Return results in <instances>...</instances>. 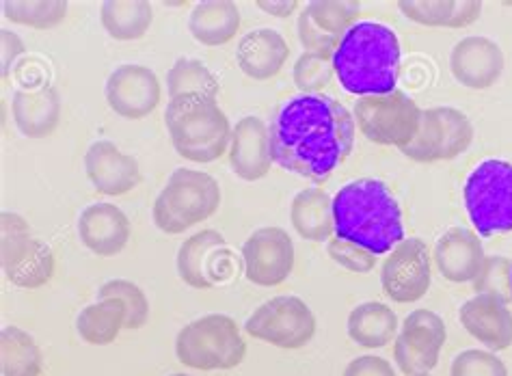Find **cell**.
Masks as SVG:
<instances>
[{"mask_svg": "<svg viewBox=\"0 0 512 376\" xmlns=\"http://www.w3.org/2000/svg\"><path fill=\"white\" fill-rule=\"evenodd\" d=\"M13 122L22 137L46 139L61 122V98L55 87L22 89L11 102Z\"/></svg>", "mask_w": 512, "mask_h": 376, "instance_id": "22", "label": "cell"}, {"mask_svg": "<svg viewBox=\"0 0 512 376\" xmlns=\"http://www.w3.org/2000/svg\"><path fill=\"white\" fill-rule=\"evenodd\" d=\"M355 117L331 96H296L271 124L273 163L312 182H325L353 152Z\"/></svg>", "mask_w": 512, "mask_h": 376, "instance_id": "1", "label": "cell"}, {"mask_svg": "<svg viewBox=\"0 0 512 376\" xmlns=\"http://www.w3.org/2000/svg\"><path fill=\"white\" fill-rule=\"evenodd\" d=\"M335 236L374 255H385L404 238V219L387 184L361 178L344 184L333 197Z\"/></svg>", "mask_w": 512, "mask_h": 376, "instance_id": "2", "label": "cell"}, {"mask_svg": "<svg viewBox=\"0 0 512 376\" xmlns=\"http://www.w3.org/2000/svg\"><path fill=\"white\" fill-rule=\"evenodd\" d=\"M245 331L260 342L296 351L314 340L316 316L299 297H275L247 318Z\"/></svg>", "mask_w": 512, "mask_h": 376, "instance_id": "10", "label": "cell"}, {"mask_svg": "<svg viewBox=\"0 0 512 376\" xmlns=\"http://www.w3.org/2000/svg\"><path fill=\"white\" fill-rule=\"evenodd\" d=\"M294 260V243L281 227H260L242 245L245 277L255 286L273 288L284 284L294 271Z\"/></svg>", "mask_w": 512, "mask_h": 376, "instance_id": "13", "label": "cell"}, {"mask_svg": "<svg viewBox=\"0 0 512 376\" xmlns=\"http://www.w3.org/2000/svg\"><path fill=\"white\" fill-rule=\"evenodd\" d=\"M3 271L13 286L37 290L46 286L52 275H55V253L42 240L33 238L20 258L11 266L3 268Z\"/></svg>", "mask_w": 512, "mask_h": 376, "instance_id": "33", "label": "cell"}, {"mask_svg": "<svg viewBox=\"0 0 512 376\" xmlns=\"http://www.w3.org/2000/svg\"><path fill=\"white\" fill-rule=\"evenodd\" d=\"M258 5L268 16L275 18H290L292 13L299 9V3L296 0H258Z\"/></svg>", "mask_w": 512, "mask_h": 376, "instance_id": "43", "label": "cell"}, {"mask_svg": "<svg viewBox=\"0 0 512 376\" xmlns=\"http://www.w3.org/2000/svg\"><path fill=\"white\" fill-rule=\"evenodd\" d=\"M398 9L404 18L422 26H443V29H465L482 13L478 0H400Z\"/></svg>", "mask_w": 512, "mask_h": 376, "instance_id": "26", "label": "cell"}, {"mask_svg": "<svg viewBox=\"0 0 512 376\" xmlns=\"http://www.w3.org/2000/svg\"><path fill=\"white\" fill-rule=\"evenodd\" d=\"M225 249V238L217 230H201L193 236H188L178 249V275L186 286L197 290H210L214 288V281L210 277V262L212 253Z\"/></svg>", "mask_w": 512, "mask_h": 376, "instance_id": "28", "label": "cell"}, {"mask_svg": "<svg viewBox=\"0 0 512 376\" xmlns=\"http://www.w3.org/2000/svg\"><path fill=\"white\" fill-rule=\"evenodd\" d=\"M78 335L91 346H109L126 329V305L117 299H100L87 305L76 318Z\"/></svg>", "mask_w": 512, "mask_h": 376, "instance_id": "30", "label": "cell"}, {"mask_svg": "<svg viewBox=\"0 0 512 376\" xmlns=\"http://www.w3.org/2000/svg\"><path fill=\"white\" fill-rule=\"evenodd\" d=\"M44 357L35 338L20 327H5L0 333V370L3 376H39Z\"/></svg>", "mask_w": 512, "mask_h": 376, "instance_id": "31", "label": "cell"}, {"mask_svg": "<svg viewBox=\"0 0 512 376\" xmlns=\"http://www.w3.org/2000/svg\"><path fill=\"white\" fill-rule=\"evenodd\" d=\"M229 167L240 180L258 182L268 176L273 167L271 128L262 117L247 115L232 130L229 143Z\"/></svg>", "mask_w": 512, "mask_h": 376, "instance_id": "17", "label": "cell"}, {"mask_svg": "<svg viewBox=\"0 0 512 376\" xmlns=\"http://www.w3.org/2000/svg\"><path fill=\"white\" fill-rule=\"evenodd\" d=\"M104 93L115 115L124 119H143L156 111L163 87L150 67L126 63L106 78Z\"/></svg>", "mask_w": 512, "mask_h": 376, "instance_id": "15", "label": "cell"}, {"mask_svg": "<svg viewBox=\"0 0 512 376\" xmlns=\"http://www.w3.org/2000/svg\"><path fill=\"white\" fill-rule=\"evenodd\" d=\"M335 76L333 57L320 55V52H303L294 63V85L303 96H318Z\"/></svg>", "mask_w": 512, "mask_h": 376, "instance_id": "36", "label": "cell"}, {"mask_svg": "<svg viewBox=\"0 0 512 376\" xmlns=\"http://www.w3.org/2000/svg\"><path fill=\"white\" fill-rule=\"evenodd\" d=\"M355 124L368 141L387 147H407L420 128L422 109L400 89L385 96H366L355 104Z\"/></svg>", "mask_w": 512, "mask_h": 376, "instance_id": "8", "label": "cell"}, {"mask_svg": "<svg viewBox=\"0 0 512 376\" xmlns=\"http://www.w3.org/2000/svg\"><path fill=\"white\" fill-rule=\"evenodd\" d=\"M290 221L303 240L309 243H329L335 236L333 221V197L325 188H305L296 193L290 204Z\"/></svg>", "mask_w": 512, "mask_h": 376, "instance_id": "24", "label": "cell"}, {"mask_svg": "<svg viewBox=\"0 0 512 376\" xmlns=\"http://www.w3.org/2000/svg\"><path fill=\"white\" fill-rule=\"evenodd\" d=\"M420 376H430V374H420Z\"/></svg>", "mask_w": 512, "mask_h": 376, "instance_id": "45", "label": "cell"}, {"mask_svg": "<svg viewBox=\"0 0 512 376\" xmlns=\"http://www.w3.org/2000/svg\"><path fill=\"white\" fill-rule=\"evenodd\" d=\"M87 178L98 193L119 197L141 184L139 160L124 154L111 141H96L85 154Z\"/></svg>", "mask_w": 512, "mask_h": 376, "instance_id": "18", "label": "cell"}, {"mask_svg": "<svg viewBox=\"0 0 512 376\" xmlns=\"http://www.w3.org/2000/svg\"><path fill=\"white\" fill-rule=\"evenodd\" d=\"M165 126L171 143L182 158L191 163H214L229 152L232 126L217 100L184 96L169 100Z\"/></svg>", "mask_w": 512, "mask_h": 376, "instance_id": "4", "label": "cell"}, {"mask_svg": "<svg viewBox=\"0 0 512 376\" xmlns=\"http://www.w3.org/2000/svg\"><path fill=\"white\" fill-rule=\"evenodd\" d=\"M448 340V329L443 318L430 310L411 312L400 325L394 340V361L402 374L420 376L430 374Z\"/></svg>", "mask_w": 512, "mask_h": 376, "instance_id": "12", "label": "cell"}, {"mask_svg": "<svg viewBox=\"0 0 512 376\" xmlns=\"http://www.w3.org/2000/svg\"><path fill=\"white\" fill-rule=\"evenodd\" d=\"M130 234V221L124 210H119L115 204H91L80 212V243L100 258H113V255L124 251Z\"/></svg>", "mask_w": 512, "mask_h": 376, "instance_id": "20", "label": "cell"}, {"mask_svg": "<svg viewBox=\"0 0 512 376\" xmlns=\"http://www.w3.org/2000/svg\"><path fill=\"white\" fill-rule=\"evenodd\" d=\"M433 281V255L422 238H404L381 266V286L394 303H417Z\"/></svg>", "mask_w": 512, "mask_h": 376, "instance_id": "11", "label": "cell"}, {"mask_svg": "<svg viewBox=\"0 0 512 376\" xmlns=\"http://www.w3.org/2000/svg\"><path fill=\"white\" fill-rule=\"evenodd\" d=\"M31 227L18 212L0 214V264L11 266L31 245Z\"/></svg>", "mask_w": 512, "mask_h": 376, "instance_id": "38", "label": "cell"}, {"mask_svg": "<svg viewBox=\"0 0 512 376\" xmlns=\"http://www.w3.org/2000/svg\"><path fill=\"white\" fill-rule=\"evenodd\" d=\"M471 143H474L471 119L452 106H435L422 111L417 134L400 152L415 163H439L465 154Z\"/></svg>", "mask_w": 512, "mask_h": 376, "instance_id": "9", "label": "cell"}, {"mask_svg": "<svg viewBox=\"0 0 512 376\" xmlns=\"http://www.w3.org/2000/svg\"><path fill=\"white\" fill-rule=\"evenodd\" d=\"M240 29V9L229 0H210L193 7L188 18V31L195 42L208 48H219L232 42Z\"/></svg>", "mask_w": 512, "mask_h": 376, "instance_id": "27", "label": "cell"}, {"mask_svg": "<svg viewBox=\"0 0 512 376\" xmlns=\"http://www.w3.org/2000/svg\"><path fill=\"white\" fill-rule=\"evenodd\" d=\"M344 376H398L394 366L379 355H361L350 361Z\"/></svg>", "mask_w": 512, "mask_h": 376, "instance_id": "41", "label": "cell"}, {"mask_svg": "<svg viewBox=\"0 0 512 376\" xmlns=\"http://www.w3.org/2000/svg\"><path fill=\"white\" fill-rule=\"evenodd\" d=\"M504 52L489 37L469 35L450 52V72L458 85L482 91L493 87L504 72Z\"/></svg>", "mask_w": 512, "mask_h": 376, "instance_id": "16", "label": "cell"}, {"mask_svg": "<svg viewBox=\"0 0 512 376\" xmlns=\"http://www.w3.org/2000/svg\"><path fill=\"white\" fill-rule=\"evenodd\" d=\"M171 376H188V374H171Z\"/></svg>", "mask_w": 512, "mask_h": 376, "instance_id": "44", "label": "cell"}, {"mask_svg": "<svg viewBox=\"0 0 512 376\" xmlns=\"http://www.w3.org/2000/svg\"><path fill=\"white\" fill-rule=\"evenodd\" d=\"M433 260L437 271L452 284H467L476 279L487 255H484L482 240L474 230L452 227L437 240Z\"/></svg>", "mask_w": 512, "mask_h": 376, "instance_id": "21", "label": "cell"}, {"mask_svg": "<svg viewBox=\"0 0 512 376\" xmlns=\"http://www.w3.org/2000/svg\"><path fill=\"white\" fill-rule=\"evenodd\" d=\"M327 253L335 264H340L342 268H346L348 273L366 275V273H372L374 266H376V255L374 253L366 251L355 243H348V240H342L338 236L329 240Z\"/></svg>", "mask_w": 512, "mask_h": 376, "instance_id": "40", "label": "cell"}, {"mask_svg": "<svg viewBox=\"0 0 512 376\" xmlns=\"http://www.w3.org/2000/svg\"><path fill=\"white\" fill-rule=\"evenodd\" d=\"M348 338L363 348H385L389 342L398 338L400 322L392 307L379 303V301H368L357 305L353 312L348 314Z\"/></svg>", "mask_w": 512, "mask_h": 376, "instance_id": "25", "label": "cell"}, {"mask_svg": "<svg viewBox=\"0 0 512 376\" xmlns=\"http://www.w3.org/2000/svg\"><path fill=\"white\" fill-rule=\"evenodd\" d=\"M450 376H508V368L495 353L469 348L454 357Z\"/></svg>", "mask_w": 512, "mask_h": 376, "instance_id": "39", "label": "cell"}, {"mask_svg": "<svg viewBox=\"0 0 512 376\" xmlns=\"http://www.w3.org/2000/svg\"><path fill=\"white\" fill-rule=\"evenodd\" d=\"M0 46H3V80L9 78L11 65L18 61V57L24 52L22 39L9 31V29H0Z\"/></svg>", "mask_w": 512, "mask_h": 376, "instance_id": "42", "label": "cell"}, {"mask_svg": "<svg viewBox=\"0 0 512 376\" xmlns=\"http://www.w3.org/2000/svg\"><path fill=\"white\" fill-rule=\"evenodd\" d=\"M5 18L29 29L48 31L59 26L67 16V3L61 0H3Z\"/></svg>", "mask_w": 512, "mask_h": 376, "instance_id": "34", "label": "cell"}, {"mask_svg": "<svg viewBox=\"0 0 512 376\" xmlns=\"http://www.w3.org/2000/svg\"><path fill=\"white\" fill-rule=\"evenodd\" d=\"M100 299H117L126 305V329L137 331L145 327L147 318H150V301H147L145 292L132 284L128 279H111L100 288Z\"/></svg>", "mask_w": 512, "mask_h": 376, "instance_id": "35", "label": "cell"}, {"mask_svg": "<svg viewBox=\"0 0 512 376\" xmlns=\"http://www.w3.org/2000/svg\"><path fill=\"white\" fill-rule=\"evenodd\" d=\"M290 57V46L275 29H255L236 46V63L253 80H268L281 72Z\"/></svg>", "mask_w": 512, "mask_h": 376, "instance_id": "23", "label": "cell"}, {"mask_svg": "<svg viewBox=\"0 0 512 376\" xmlns=\"http://www.w3.org/2000/svg\"><path fill=\"white\" fill-rule=\"evenodd\" d=\"M361 5L353 0H312L299 16V39L305 52L331 55L340 39L353 29L359 18Z\"/></svg>", "mask_w": 512, "mask_h": 376, "instance_id": "14", "label": "cell"}, {"mask_svg": "<svg viewBox=\"0 0 512 376\" xmlns=\"http://www.w3.org/2000/svg\"><path fill=\"white\" fill-rule=\"evenodd\" d=\"M167 91L169 100L184 96H201L217 100L221 93V85L206 63L197 59H178L167 74Z\"/></svg>", "mask_w": 512, "mask_h": 376, "instance_id": "32", "label": "cell"}, {"mask_svg": "<svg viewBox=\"0 0 512 376\" xmlns=\"http://www.w3.org/2000/svg\"><path fill=\"white\" fill-rule=\"evenodd\" d=\"M463 199L478 236L512 232V163L500 158L482 160L469 173Z\"/></svg>", "mask_w": 512, "mask_h": 376, "instance_id": "7", "label": "cell"}, {"mask_svg": "<svg viewBox=\"0 0 512 376\" xmlns=\"http://www.w3.org/2000/svg\"><path fill=\"white\" fill-rule=\"evenodd\" d=\"M402 48L398 35L381 22H357L333 52V70L353 96H385L396 91Z\"/></svg>", "mask_w": 512, "mask_h": 376, "instance_id": "3", "label": "cell"}, {"mask_svg": "<svg viewBox=\"0 0 512 376\" xmlns=\"http://www.w3.org/2000/svg\"><path fill=\"white\" fill-rule=\"evenodd\" d=\"M100 22L117 42H134L150 31L154 9L143 0H109L100 7Z\"/></svg>", "mask_w": 512, "mask_h": 376, "instance_id": "29", "label": "cell"}, {"mask_svg": "<svg viewBox=\"0 0 512 376\" xmlns=\"http://www.w3.org/2000/svg\"><path fill=\"white\" fill-rule=\"evenodd\" d=\"M175 355L180 364L193 370H232L245 359L247 342L234 318L208 314L180 329L175 338Z\"/></svg>", "mask_w": 512, "mask_h": 376, "instance_id": "6", "label": "cell"}, {"mask_svg": "<svg viewBox=\"0 0 512 376\" xmlns=\"http://www.w3.org/2000/svg\"><path fill=\"white\" fill-rule=\"evenodd\" d=\"M458 320L471 338L487 346L491 353H500L512 346V312L502 299L491 294H476L463 303Z\"/></svg>", "mask_w": 512, "mask_h": 376, "instance_id": "19", "label": "cell"}, {"mask_svg": "<svg viewBox=\"0 0 512 376\" xmlns=\"http://www.w3.org/2000/svg\"><path fill=\"white\" fill-rule=\"evenodd\" d=\"M474 284L476 294H491L504 303L512 301V262L504 255H489L484 260Z\"/></svg>", "mask_w": 512, "mask_h": 376, "instance_id": "37", "label": "cell"}, {"mask_svg": "<svg viewBox=\"0 0 512 376\" xmlns=\"http://www.w3.org/2000/svg\"><path fill=\"white\" fill-rule=\"evenodd\" d=\"M221 206V186L210 173L175 169L154 201V223L165 234H184Z\"/></svg>", "mask_w": 512, "mask_h": 376, "instance_id": "5", "label": "cell"}]
</instances>
